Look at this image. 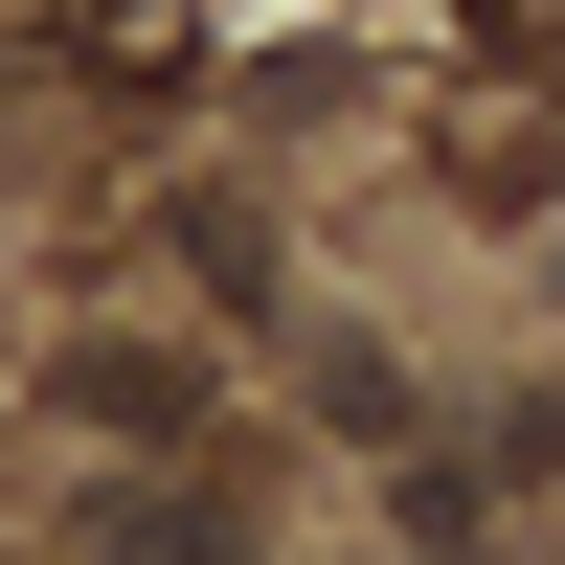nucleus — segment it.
Wrapping results in <instances>:
<instances>
[{
	"label": "nucleus",
	"mask_w": 565,
	"mask_h": 565,
	"mask_svg": "<svg viewBox=\"0 0 565 565\" xmlns=\"http://www.w3.org/2000/svg\"><path fill=\"white\" fill-rule=\"evenodd\" d=\"M543 476H565V430H543Z\"/></svg>",
	"instance_id": "obj_1"
}]
</instances>
